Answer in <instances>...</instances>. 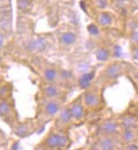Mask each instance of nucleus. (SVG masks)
<instances>
[{"instance_id": "2eb2a0df", "label": "nucleus", "mask_w": 138, "mask_h": 150, "mask_svg": "<svg viewBox=\"0 0 138 150\" xmlns=\"http://www.w3.org/2000/svg\"><path fill=\"white\" fill-rule=\"evenodd\" d=\"M45 93L48 97H54L58 94V89L54 86H48L45 88Z\"/></svg>"}, {"instance_id": "9d476101", "label": "nucleus", "mask_w": 138, "mask_h": 150, "mask_svg": "<svg viewBox=\"0 0 138 150\" xmlns=\"http://www.w3.org/2000/svg\"><path fill=\"white\" fill-rule=\"evenodd\" d=\"M119 67L117 65H112L107 70V75L111 78L116 77L119 75Z\"/></svg>"}, {"instance_id": "b1692460", "label": "nucleus", "mask_w": 138, "mask_h": 150, "mask_svg": "<svg viewBox=\"0 0 138 150\" xmlns=\"http://www.w3.org/2000/svg\"><path fill=\"white\" fill-rule=\"evenodd\" d=\"M98 5L100 7L103 8V7H105V6L107 5V3H106V1H99Z\"/></svg>"}, {"instance_id": "6ab92c4d", "label": "nucleus", "mask_w": 138, "mask_h": 150, "mask_svg": "<svg viewBox=\"0 0 138 150\" xmlns=\"http://www.w3.org/2000/svg\"><path fill=\"white\" fill-rule=\"evenodd\" d=\"M26 132H27V128H26V126L22 125V126H20L17 128L16 134L20 136V137H23V136H25V135L26 134Z\"/></svg>"}, {"instance_id": "f8f14e48", "label": "nucleus", "mask_w": 138, "mask_h": 150, "mask_svg": "<svg viewBox=\"0 0 138 150\" xmlns=\"http://www.w3.org/2000/svg\"><path fill=\"white\" fill-rule=\"evenodd\" d=\"M101 148L102 150H113L114 149V143L112 140L106 138L103 139L101 143Z\"/></svg>"}, {"instance_id": "4468645a", "label": "nucleus", "mask_w": 138, "mask_h": 150, "mask_svg": "<svg viewBox=\"0 0 138 150\" xmlns=\"http://www.w3.org/2000/svg\"><path fill=\"white\" fill-rule=\"evenodd\" d=\"M44 76H45V78H46L48 81H54V80L56 78L57 73H56V71H55L54 70L48 69V70H46L45 72H44Z\"/></svg>"}, {"instance_id": "a211bd4d", "label": "nucleus", "mask_w": 138, "mask_h": 150, "mask_svg": "<svg viewBox=\"0 0 138 150\" xmlns=\"http://www.w3.org/2000/svg\"><path fill=\"white\" fill-rule=\"evenodd\" d=\"M87 29H88L89 33L92 34V35H93V36H97V35L98 34V28L95 25H93V24L90 25V26L87 27Z\"/></svg>"}, {"instance_id": "dca6fc26", "label": "nucleus", "mask_w": 138, "mask_h": 150, "mask_svg": "<svg viewBox=\"0 0 138 150\" xmlns=\"http://www.w3.org/2000/svg\"><path fill=\"white\" fill-rule=\"evenodd\" d=\"M9 104L6 102H2L0 104V114L1 115L6 114L7 113L9 112Z\"/></svg>"}, {"instance_id": "1a4fd4ad", "label": "nucleus", "mask_w": 138, "mask_h": 150, "mask_svg": "<svg viewBox=\"0 0 138 150\" xmlns=\"http://www.w3.org/2000/svg\"><path fill=\"white\" fill-rule=\"evenodd\" d=\"M71 118H72V114H71V110L70 109L64 110L60 114V120L64 123H67L70 121Z\"/></svg>"}, {"instance_id": "f03ea898", "label": "nucleus", "mask_w": 138, "mask_h": 150, "mask_svg": "<svg viewBox=\"0 0 138 150\" xmlns=\"http://www.w3.org/2000/svg\"><path fill=\"white\" fill-rule=\"evenodd\" d=\"M45 47H46L45 42L42 38H38L36 40H33L28 44L29 49L32 51H42L45 48Z\"/></svg>"}, {"instance_id": "4be33fe9", "label": "nucleus", "mask_w": 138, "mask_h": 150, "mask_svg": "<svg viewBox=\"0 0 138 150\" xmlns=\"http://www.w3.org/2000/svg\"><path fill=\"white\" fill-rule=\"evenodd\" d=\"M132 124H133V122L132 121H131V120L130 119H126L125 120V122H124V125H125V127H130V126H132Z\"/></svg>"}, {"instance_id": "bb28decb", "label": "nucleus", "mask_w": 138, "mask_h": 150, "mask_svg": "<svg viewBox=\"0 0 138 150\" xmlns=\"http://www.w3.org/2000/svg\"><path fill=\"white\" fill-rule=\"evenodd\" d=\"M135 59L138 60V48L136 50V53H135Z\"/></svg>"}, {"instance_id": "0eeeda50", "label": "nucleus", "mask_w": 138, "mask_h": 150, "mask_svg": "<svg viewBox=\"0 0 138 150\" xmlns=\"http://www.w3.org/2000/svg\"><path fill=\"white\" fill-rule=\"evenodd\" d=\"M116 128H117L116 124L115 122H112V121H107L102 126V130L104 132L108 133V134L114 133L115 131H116Z\"/></svg>"}, {"instance_id": "cd10ccee", "label": "nucleus", "mask_w": 138, "mask_h": 150, "mask_svg": "<svg viewBox=\"0 0 138 150\" xmlns=\"http://www.w3.org/2000/svg\"><path fill=\"white\" fill-rule=\"evenodd\" d=\"M37 150H44V149H37Z\"/></svg>"}, {"instance_id": "9b49d317", "label": "nucleus", "mask_w": 138, "mask_h": 150, "mask_svg": "<svg viewBox=\"0 0 138 150\" xmlns=\"http://www.w3.org/2000/svg\"><path fill=\"white\" fill-rule=\"evenodd\" d=\"M99 23L102 25V26H108L111 23L112 21V18L111 16L107 14V13H102V15H100L98 18Z\"/></svg>"}, {"instance_id": "aec40b11", "label": "nucleus", "mask_w": 138, "mask_h": 150, "mask_svg": "<svg viewBox=\"0 0 138 150\" xmlns=\"http://www.w3.org/2000/svg\"><path fill=\"white\" fill-rule=\"evenodd\" d=\"M30 5V1H18V6L20 9H25Z\"/></svg>"}, {"instance_id": "ddd939ff", "label": "nucleus", "mask_w": 138, "mask_h": 150, "mask_svg": "<svg viewBox=\"0 0 138 150\" xmlns=\"http://www.w3.org/2000/svg\"><path fill=\"white\" fill-rule=\"evenodd\" d=\"M109 55V53L107 49L105 48H101L97 52V59L100 61H104L106 60Z\"/></svg>"}, {"instance_id": "a878e982", "label": "nucleus", "mask_w": 138, "mask_h": 150, "mask_svg": "<svg viewBox=\"0 0 138 150\" xmlns=\"http://www.w3.org/2000/svg\"><path fill=\"white\" fill-rule=\"evenodd\" d=\"M3 37L0 34V47L3 45Z\"/></svg>"}, {"instance_id": "f257e3e1", "label": "nucleus", "mask_w": 138, "mask_h": 150, "mask_svg": "<svg viewBox=\"0 0 138 150\" xmlns=\"http://www.w3.org/2000/svg\"><path fill=\"white\" fill-rule=\"evenodd\" d=\"M47 145L50 148H57V147H64L68 143V139L66 137L58 135V134H52L49 136L46 142Z\"/></svg>"}, {"instance_id": "423d86ee", "label": "nucleus", "mask_w": 138, "mask_h": 150, "mask_svg": "<svg viewBox=\"0 0 138 150\" xmlns=\"http://www.w3.org/2000/svg\"><path fill=\"white\" fill-rule=\"evenodd\" d=\"M71 110V114H72V117L76 118V119H80L82 116H83V114H84V110H83V108L80 104H75L72 109L70 110Z\"/></svg>"}, {"instance_id": "7ed1b4c3", "label": "nucleus", "mask_w": 138, "mask_h": 150, "mask_svg": "<svg viewBox=\"0 0 138 150\" xmlns=\"http://www.w3.org/2000/svg\"><path fill=\"white\" fill-rule=\"evenodd\" d=\"M85 103L87 106H96L98 104V98L96 94L87 93L85 95Z\"/></svg>"}, {"instance_id": "5701e85b", "label": "nucleus", "mask_w": 138, "mask_h": 150, "mask_svg": "<svg viewBox=\"0 0 138 150\" xmlns=\"http://www.w3.org/2000/svg\"><path fill=\"white\" fill-rule=\"evenodd\" d=\"M120 54H121V49H120V48H119V47H116V48H115V54L117 57H119Z\"/></svg>"}, {"instance_id": "393cba45", "label": "nucleus", "mask_w": 138, "mask_h": 150, "mask_svg": "<svg viewBox=\"0 0 138 150\" xmlns=\"http://www.w3.org/2000/svg\"><path fill=\"white\" fill-rule=\"evenodd\" d=\"M132 39H133L135 42H138V32H135V33L133 34V36H132Z\"/></svg>"}, {"instance_id": "6e6552de", "label": "nucleus", "mask_w": 138, "mask_h": 150, "mask_svg": "<svg viewBox=\"0 0 138 150\" xmlns=\"http://www.w3.org/2000/svg\"><path fill=\"white\" fill-rule=\"evenodd\" d=\"M45 110H46V112L48 113V114L54 115L59 111V105L55 102H50L46 105Z\"/></svg>"}, {"instance_id": "412c9836", "label": "nucleus", "mask_w": 138, "mask_h": 150, "mask_svg": "<svg viewBox=\"0 0 138 150\" xmlns=\"http://www.w3.org/2000/svg\"><path fill=\"white\" fill-rule=\"evenodd\" d=\"M124 137L126 141H131L133 138V134L131 131H126L124 134Z\"/></svg>"}, {"instance_id": "39448f33", "label": "nucleus", "mask_w": 138, "mask_h": 150, "mask_svg": "<svg viewBox=\"0 0 138 150\" xmlns=\"http://www.w3.org/2000/svg\"><path fill=\"white\" fill-rule=\"evenodd\" d=\"M93 73H86L80 79V86L82 88H86L90 85V81L93 78Z\"/></svg>"}, {"instance_id": "20e7f679", "label": "nucleus", "mask_w": 138, "mask_h": 150, "mask_svg": "<svg viewBox=\"0 0 138 150\" xmlns=\"http://www.w3.org/2000/svg\"><path fill=\"white\" fill-rule=\"evenodd\" d=\"M76 35L72 32H65L61 36V42L65 45H70L75 42Z\"/></svg>"}, {"instance_id": "f3484780", "label": "nucleus", "mask_w": 138, "mask_h": 150, "mask_svg": "<svg viewBox=\"0 0 138 150\" xmlns=\"http://www.w3.org/2000/svg\"><path fill=\"white\" fill-rule=\"evenodd\" d=\"M0 27L2 29L5 30V31L9 30V27H10V22H9V20L8 19H6V18H3V20H0Z\"/></svg>"}]
</instances>
